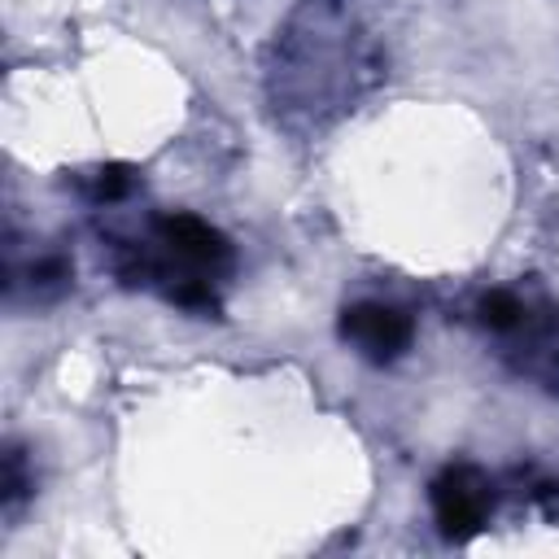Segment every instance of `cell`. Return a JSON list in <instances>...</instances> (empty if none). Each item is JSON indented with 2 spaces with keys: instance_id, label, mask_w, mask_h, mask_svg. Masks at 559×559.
<instances>
[{
  "instance_id": "6da1fadb",
  "label": "cell",
  "mask_w": 559,
  "mask_h": 559,
  "mask_svg": "<svg viewBox=\"0 0 559 559\" xmlns=\"http://www.w3.org/2000/svg\"><path fill=\"white\" fill-rule=\"evenodd\" d=\"M345 332L371 354H393L406 341V319L393 310H380V306H362L345 319Z\"/></svg>"
},
{
  "instance_id": "7a4b0ae2",
  "label": "cell",
  "mask_w": 559,
  "mask_h": 559,
  "mask_svg": "<svg viewBox=\"0 0 559 559\" xmlns=\"http://www.w3.org/2000/svg\"><path fill=\"white\" fill-rule=\"evenodd\" d=\"M437 498H441V520H445V524H472L476 511H480V498H476L467 485H459V480L445 485Z\"/></svg>"
}]
</instances>
